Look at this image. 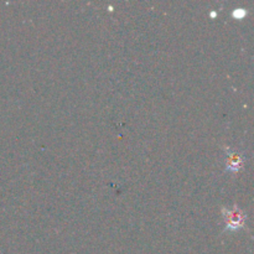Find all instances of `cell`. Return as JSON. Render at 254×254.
I'll return each mask as SVG.
<instances>
[{
  "instance_id": "3",
  "label": "cell",
  "mask_w": 254,
  "mask_h": 254,
  "mask_svg": "<svg viewBox=\"0 0 254 254\" xmlns=\"http://www.w3.org/2000/svg\"><path fill=\"white\" fill-rule=\"evenodd\" d=\"M233 16H235L236 19H242V17L246 16V10L245 9H236L235 11H233Z\"/></svg>"
},
{
  "instance_id": "2",
  "label": "cell",
  "mask_w": 254,
  "mask_h": 254,
  "mask_svg": "<svg viewBox=\"0 0 254 254\" xmlns=\"http://www.w3.org/2000/svg\"><path fill=\"white\" fill-rule=\"evenodd\" d=\"M242 156L240 155L236 151H228L227 155V168L232 171L240 170V168L242 166Z\"/></svg>"
},
{
  "instance_id": "1",
  "label": "cell",
  "mask_w": 254,
  "mask_h": 254,
  "mask_svg": "<svg viewBox=\"0 0 254 254\" xmlns=\"http://www.w3.org/2000/svg\"><path fill=\"white\" fill-rule=\"evenodd\" d=\"M223 215H225L226 221H227V225H226L227 230H240V228H242L243 225H245L246 215L240 210V208L233 207L231 208V210L225 208V210H223Z\"/></svg>"
}]
</instances>
